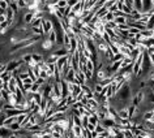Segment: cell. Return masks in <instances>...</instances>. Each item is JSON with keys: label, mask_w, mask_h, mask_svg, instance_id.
<instances>
[{"label": "cell", "mask_w": 154, "mask_h": 138, "mask_svg": "<svg viewBox=\"0 0 154 138\" xmlns=\"http://www.w3.org/2000/svg\"><path fill=\"white\" fill-rule=\"evenodd\" d=\"M18 77H20L21 80H25V78H28V77H29V73H28V72H25V73L18 74Z\"/></svg>", "instance_id": "obj_42"}, {"label": "cell", "mask_w": 154, "mask_h": 138, "mask_svg": "<svg viewBox=\"0 0 154 138\" xmlns=\"http://www.w3.org/2000/svg\"><path fill=\"white\" fill-rule=\"evenodd\" d=\"M105 130H106V128H105V126H103V125L101 124V122L95 125V132H97L98 134H101L102 132H105Z\"/></svg>", "instance_id": "obj_31"}, {"label": "cell", "mask_w": 154, "mask_h": 138, "mask_svg": "<svg viewBox=\"0 0 154 138\" xmlns=\"http://www.w3.org/2000/svg\"><path fill=\"white\" fill-rule=\"evenodd\" d=\"M80 138H84V137H82V136H81V137H80Z\"/></svg>", "instance_id": "obj_52"}, {"label": "cell", "mask_w": 154, "mask_h": 138, "mask_svg": "<svg viewBox=\"0 0 154 138\" xmlns=\"http://www.w3.org/2000/svg\"><path fill=\"white\" fill-rule=\"evenodd\" d=\"M41 28H42V30H43V34H45V35H47V34L54 29L52 20H51V18H43Z\"/></svg>", "instance_id": "obj_1"}, {"label": "cell", "mask_w": 154, "mask_h": 138, "mask_svg": "<svg viewBox=\"0 0 154 138\" xmlns=\"http://www.w3.org/2000/svg\"><path fill=\"white\" fill-rule=\"evenodd\" d=\"M115 24L116 25H123V24H128V18L127 17H115Z\"/></svg>", "instance_id": "obj_21"}, {"label": "cell", "mask_w": 154, "mask_h": 138, "mask_svg": "<svg viewBox=\"0 0 154 138\" xmlns=\"http://www.w3.org/2000/svg\"><path fill=\"white\" fill-rule=\"evenodd\" d=\"M14 121H17V116H9V117H5L4 118L3 124H4V126H9L11 124H13Z\"/></svg>", "instance_id": "obj_17"}, {"label": "cell", "mask_w": 154, "mask_h": 138, "mask_svg": "<svg viewBox=\"0 0 154 138\" xmlns=\"http://www.w3.org/2000/svg\"><path fill=\"white\" fill-rule=\"evenodd\" d=\"M99 136H102V137H105V138H106V137H110V132H109V129H106L105 132H102L101 134H99Z\"/></svg>", "instance_id": "obj_43"}, {"label": "cell", "mask_w": 154, "mask_h": 138, "mask_svg": "<svg viewBox=\"0 0 154 138\" xmlns=\"http://www.w3.org/2000/svg\"><path fill=\"white\" fill-rule=\"evenodd\" d=\"M3 85H4V81H3V80H2V78H0V87H2Z\"/></svg>", "instance_id": "obj_47"}, {"label": "cell", "mask_w": 154, "mask_h": 138, "mask_svg": "<svg viewBox=\"0 0 154 138\" xmlns=\"http://www.w3.org/2000/svg\"><path fill=\"white\" fill-rule=\"evenodd\" d=\"M71 13H72V7H69V5H68L67 8L64 9V13H63V14H64V18H67V17H68Z\"/></svg>", "instance_id": "obj_38"}, {"label": "cell", "mask_w": 154, "mask_h": 138, "mask_svg": "<svg viewBox=\"0 0 154 138\" xmlns=\"http://www.w3.org/2000/svg\"><path fill=\"white\" fill-rule=\"evenodd\" d=\"M77 3H79V0H68V5L69 7H75Z\"/></svg>", "instance_id": "obj_41"}, {"label": "cell", "mask_w": 154, "mask_h": 138, "mask_svg": "<svg viewBox=\"0 0 154 138\" xmlns=\"http://www.w3.org/2000/svg\"><path fill=\"white\" fill-rule=\"evenodd\" d=\"M28 73H29V77H30V78H32V80H33V81H34V82H35V81H37V76H35V74H34V70H33V68H29Z\"/></svg>", "instance_id": "obj_36"}, {"label": "cell", "mask_w": 154, "mask_h": 138, "mask_svg": "<svg viewBox=\"0 0 154 138\" xmlns=\"http://www.w3.org/2000/svg\"><path fill=\"white\" fill-rule=\"evenodd\" d=\"M22 60H24V63H26V64H30L33 61V57H32V53H24L22 55V57H21Z\"/></svg>", "instance_id": "obj_23"}, {"label": "cell", "mask_w": 154, "mask_h": 138, "mask_svg": "<svg viewBox=\"0 0 154 138\" xmlns=\"http://www.w3.org/2000/svg\"><path fill=\"white\" fill-rule=\"evenodd\" d=\"M76 102H77V99H76V97H73L72 94H69L68 97H67V104H68L69 107H71V106H73V104H75Z\"/></svg>", "instance_id": "obj_25"}, {"label": "cell", "mask_w": 154, "mask_h": 138, "mask_svg": "<svg viewBox=\"0 0 154 138\" xmlns=\"http://www.w3.org/2000/svg\"><path fill=\"white\" fill-rule=\"evenodd\" d=\"M35 82L38 83V85H41V86H42V85H45V83H46V80H43V78H41V77H38Z\"/></svg>", "instance_id": "obj_40"}, {"label": "cell", "mask_w": 154, "mask_h": 138, "mask_svg": "<svg viewBox=\"0 0 154 138\" xmlns=\"http://www.w3.org/2000/svg\"><path fill=\"white\" fill-rule=\"evenodd\" d=\"M102 39H103V40H105V42H106V43H107V44H110V43H111V42H112V40H111V38H110V35H109V34H107L106 32H105V33H103V34H102Z\"/></svg>", "instance_id": "obj_34"}, {"label": "cell", "mask_w": 154, "mask_h": 138, "mask_svg": "<svg viewBox=\"0 0 154 138\" xmlns=\"http://www.w3.org/2000/svg\"><path fill=\"white\" fill-rule=\"evenodd\" d=\"M39 89H41V85H38L37 82H34L33 86H32V89H30V91L35 94V93H38V91H39Z\"/></svg>", "instance_id": "obj_33"}, {"label": "cell", "mask_w": 154, "mask_h": 138, "mask_svg": "<svg viewBox=\"0 0 154 138\" xmlns=\"http://www.w3.org/2000/svg\"><path fill=\"white\" fill-rule=\"evenodd\" d=\"M124 4H125V5H128L129 8H133V7H134V0H125Z\"/></svg>", "instance_id": "obj_39"}, {"label": "cell", "mask_w": 154, "mask_h": 138, "mask_svg": "<svg viewBox=\"0 0 154 138\" xmlns=\"http://www.w3.org/2000/svg\"><path fill=\"white\" fill-rule=\"evenodd\" d=\"M95 138H105V137H102V136H98V137H95Z\"/></svg>", "instance_id": "obj_49"}, {"label": "cell", "mask_w": 154, "mask_h": 138, "mask_svg": "<svg viewBox=\"0 0 154 138\" xmlns=\"http://www.w3.org/2000/svg\"><path fill=\"white\" fill-rule=\"evenodd\" d=\"M8 128H9L11 130H12L13 133H16V132H18V130H20V129H22V126H21V124H18L17 121H14L13 124H11V125L8 126Z\"/></svg>", "instance_id": "obj_19"}, {"label": "cell", "mask_w": 154, "mask_h": 138, "mask_svg": "<svg viewBox=\"0 0 154 138\" xmlns=\"http://www.w3.org/2000/svg\"><path fill=\"white\" fill-rule=\"evenodd\" d=\"M97 116H98V118H99V121H102V120H105V118L107 117V113L103 112V111H101V110H98V111H97Z\"/></svg>", "instance_id": "obj_29"}, {"label": "cell", "mask_w": 154, "mask_h": 138, "mask_svg": "<svg viewBox=\"0 0 154 138\" xmlns=\"http://www.w3.org/2000/svg\"><path fill=\"white\" fill-rule=\"evenodd\" d=\"M114 138H125V137H124V133H119V134H116V136H115Z\"/></svg>", "instance_id": "obj_46"}, {"label": "cell", "mask_w": 154, "mask_h": 138, "mask_svg": "<svg viewBox=\"0 0 154 138\" xmlns=\"http://www.w3.org/2000/svg\"><path fill=\"white\" fill-rule=\"evenodd\" d=\"M8 89H9V93H14V94H16V91H17V89H18L16 77H12V78L9 80V82H8Z\"/></svg>", "instance_id": "obj_4"}, {"label": "cell", "mask_w": 154, "mask_h": 138, "mask_svg": "<svg viewBox=\"0 0 154 138\" xmlns=\"http://www.w3.org/2000/svg\"><path fill=\"white\" fill-rule=\"evenodd\" d=\"M0 2H2V0H0Z\"/></svg>", "instance_id": "obj_53"}, {"label": "cell", "mask_w": 154, "mask_h": 138, "mask_svg": "<svg viewBox=\"0 0 154 138\" xmlns=\"http://www.w3.org/2000/svg\"><path fill=\"white\" fill-rule=\"evenodd\" d=\"M71 132L73 133V136H75L76 138H80L82 136V126H79V125H73Z\"/></svg>", "instance_id": "obj_5"}, {"label": "cell", "mask_w": 154, "mask_h": 138, "mask_svg": "<svg viewBox=\"0 0 154 138\" xmlns=\"http://www.w3.org/2000/svg\"><path fill=\"white\" fill-rule=\"evenodd\" d=\"M119 117L120 118H129V112H128V107H123V108L118 110Z\"/></svg>", "instance_id": "obj_11"}, {"label": "cell", "mask_w": 154, "mask_h": 138, "mask_svg": "<svg viewBox=\"0 0 154 138\" xmlns=\"http://www.w3.org/2000/svg\"><path fill=\"white\" fill-rule=\"evenodd\" d=\"M153 8V0H142V9L144 12H149Z\"/></svg>", "instance_id": "obj_12"}, {"label": "cell", "mask_w": 154, "mask_h": 138, "mask_svg": "<svg viewBox=\"0 0 154 138\" xmlns=\"http://www.w3.org/2000/svg\"><path fill=\"white\" fill-rule=\"evenodd\" d=\"M4 124H3V120H0V126H3Z\"/></svg>", "instance_id": "obj_48"}, {"label": "cell", "mask_w": 154, "mask_h": 138, "mask_svg": "<svg viewBox=\"0 0 154 138\" xmlns=\"http://www.w3.org/2000/svg\"><path fill=\"white\" fill-rule=\"evenodd\" d=\"M75 78H76V72L71 68V69H69V72H68V74L64 77V80L67 82H73V81H75Z\"/></svg>", "instance_id": "obj_14"}, {"label": "cell", "mask_w": 154, "mask_h": 138, "mask_svg": "<svg viewBox=\"0 0 154 138\" xmlns=\"http://www.w3.org/2000/svg\"><path fill=\"white\" fill-rule=\"evenodd\" d=\"M54 46H55V44H54L50 39H47V38H46V39L43 40V43H42V48H43L45 51H51V50L54 48Z\"/></svg>", "instance_id": "obj_8"}, {"label": "cell", "mask_w": 154, "mask_h": 138, "mask_svg": "<svg viewBox=\"0 0 154 138\" xmlns=\"http://www.w3.org/2000/svg\"><path fill=\"white\" fill-rule=\"evenodd\" d=\"M0 8H2L3 12H4L7 8H9V3L5 2V0H2V2H0Z\"/></svg>", "instance_id": "obj_35"}, {"label": "cell", "mask_w": 154, "mask_h": 138, "mask_svg": "<svg viewBox=\"0 0 154 138\" xmlns=\"http://www.w3.org/2000/svg\"><path fill=\"white\" fill-rule=\"evenodd\" d=\"M102 20L105 21V22H111V21H114V20H115V14H114L112 12H110V10H109V12L106 13V16L103 17Z\"/></svg>", "instance_id": "obj_20"}, {"label": "cell", "mask_w": 154, "mask_h": 138, "mask_svg": "<svg viewBox=\"0 0 154 138\" xmlns=\"http://www.w3.org/2000/svg\"><path fill=\"white\" fill-rule=\"evenodd\" d=\"M26 116H28V113H26V112H22V113L18 115V116H17V122H18V124H22V122L25 121Z\"/></svg>", "instance_id": "obj_28"}, {"label": "cell", "mask_w": 154, "mask_h": 138, "mask_svg": "<svg viewBox=\"0 0 154 138\" xmlns=\"http://www.w3.org/2000/svg\"><path fill=\"white\" fill-rule=\"evenodd\" d=\"M146 28H148V30H154V14L150 16L148 24H146Z\"/></svg>", "instance_id": "obj_26"}, {"label": "cell", "mask_w": 154, "mask_h": 138, "mask_svg": "<svg viewBox=\"0 0 154 138\" xmlns=\"http://www.w3.org/2000/svg\"><path fill=\"white\" fill-rule=\"evenodd\" d=\"M42 99H43V95H42V94L39 93V91L34 94V103H35V104H41Z\"/></svg>", "instance_id": "obj_24"}, {"label": "cell", "mask_w": 154, "mask_h": 138, "mask_svg": "<svg viewBox=\"0 0 154 138\" xmlns=\"http://www.w3.org/2000/svg\"><path fill=\"white\" fill-rule=\"evenodd\" d=\"M86 129L89 130V132H94V130H95V125H93V124H90V122H89V125H88Z\"/></svg>", "instance_id": "obj_44"}, {"label": "cell", "mask_w": 154, "mask_h": 138, "mask_svg": "<svg viewBox=\"0 0 154 138\" xmlns=\"http://www.w3.org/2000/svg\"><path fill=\"white\" fill-rule=\"evenodd\" d=\"M154 118V112L153 110H149V111H145L142 113V121H152Z\"/></svg>", "instance_id": "obj_7"}, {"label": "cell", "mask_w": 154, "mask_h": 138, "mask_svg": "<svg viewBox=\"0 0 154 138\" xmlns=\"http://www.w3.org/2000/svg\"><path fill=\"white\" fill-rule=\"evenodd\" d=\"M4 16H5V20L12 24V22L14 21V18H16V13H14L13 9L9 7V8H7V9L4 10Z\"/></svg>", "instance_id": "obj_2"}, {"label": "cell", "mask_w": 154, "mask_h": 138, "mask_svg": "<svg viewBox=\"0 0 154 138\" xmlns=\"http://www.w3.org/2000/svg\"><path fill=\"white\" fill-rule=\"evenodd\" d=\"M56 5L57 8H65V7H68V0H59Z\"/></svg>", "instance_id": "obj_32"}, {"label": "cell", "mask_w": 154, "mask_h": 138, "mask_svg": "<svg viewBox=\"0 0 154 138\" xmlns=\"http://www.w3.org/2000/svg\"><path fill=\"white\" fill-rule=\"evenodd\" d=\"M39 77L47 81V78L50 77V76H48V73H47V70H46V69H41V72H39Z\"/></svg>", "instance_id": "obj_30"}, {"label": "cell", "mask_w": 154, "mask_h": 138, "mask_svg": "<svg viewBox=\"0 0 154 138\" xmlns=\"http://www.w3.org/2000/svg\"><path fill=\"white\" fill-rule=\"evenodd\" d=\"M13 76H12V72H8V70H4L3 73H0V78L4 81V83H8L9 82V80L12 78Z\"/></svg>", "instance_id": "obj_9"}, {"label": "cell", "mask_w": 154, "mask_h": 138, "mask_svg": "<svg viewBox=\"0 0 154 138\" xmlns=\"http://www.w3.org/2000/svg\"><path fill=\"white\" fill-rule=\"evenodd\" d=\"M86 70L91 72V73H94V72H95V64H94V61L91 59H89L86 61Z\"/></svg>", "instance_id": "obj_18"}, {"label": "cell", "mask_w": 154, "mask_h": 138, "mask_svg": "<svg viewBox=\"0 0 154 138\" xmlns=\"http://www.w3.org/2000/svg\"><path fill=\"white\" fill-rule=\"evenodd\" d=\"M16 4L20 9H28V3H26V0H17Z\"/></svg>", "instance_id": "obj_22"}, {"label": "cell", "mask_w": 154, "mask_h": 138, "mask_svg": "<svg viewBox=\"0 0 154 138\" xmlns=\"http://www.w3.org/2000/svg\"><path fill=\"white\" fill-rule=\"evenodd\" d=\"M73 124L82 126V121H81V116H77V115H73Z\"/></svg>", "instance_id": "obj_27"}, {"label": "cell", "mask_w": 154, "mask_h": 138, "mask_svg": "<svg viewBox=\"0 0 154 138\" xmlns=\"http://www.w3.org/2000/svg\"><path fill=\"white\" fill-rule=\"evenodd\" d=\"M0 13H4V12H3V9H2V8H0Z\"/></svg>", "instance_id": "obj_50"}, {"label": "cell", "mask_w": 154, "mask_h": 138, "mask_svg": "<svg viewBox=\"0 0 154 138\" xmlns=\"http://www.w3.org/2000/svg\"><path fill=\"white\" fill-rule=\"evenodd\" d=\"M128 33L129 34H133V35H137V34H140L141 32L138 29H136V28H132V26H131L129 28V30H128Z\"/></svg>", "instance_id": "obj_37"}, {"label": "cell", "mask_w": 154, "mask_h": 138, "mask_svg": "<svg viewBox=\"0 0 154 138\" xmlns=\"http://www.w3.org/2000/svg\"><path fill=\"white\" fill-rule=\"evenodd\" d=\"M32 57H33V61H35L37 64H39V63H42V61H45V56L42 55V53H39V52H33L32 53Z\"/></svg>", "instance_id": "obj_13"}, {"label": "cell", "mask_w": 154, "mask_h": 138, "mask_svg": "<svg viewBox=\"0 0 154 138\" xmlns=\"http://www.w3.org/2000/svg\"><path fill=\"white\" fill-rule=\"evenodd\" d=\"M106 138H112V137H106Z\"/></svg>", "instance_id": "obj_51"}, {"label": "cell", "mask_w": 154, "mask_h": 138, "mask_svg": "<svg viewBox=\"0 0 154 138\" xmlns=\"http://www.w3.org/2000/svg\"><path fill=\"white\" fill-rule=\"evenodd\" d=\"M101 124L105 126L106 129H110V128H114V126H116V121L114 120V118H110V117H106L105 120H102V121H99Z\"/></svg>", "instance_id": "obj_3"}, {"label": "cell", "mask_w": 154, "mask_h": 138, "mask_svg": "<svg viewBox=\"0 0 154 138\" xmlns=\"http://www.w3.org/2000/svg\"><path fill=\"white\" fill-rule=\"evenodd\" d=\"M68 55H69V53H68ZM68 55H67V56H63V57H59V59H57V61H56V67L59 68V69H61V68L64 67V65H67Z\"/></svg>", "instance_id": "obj_16"}, {"label": "cell", "mask_w": 154, "mask_h": 138, "mask_svg": "<svg viewBox=\"0 0 154 138\" xmlns=\"http://www.w3.org/2000/svg\"><path fill=\"white\" fill-rule=\"evenodd\" d=\"M107 12H109V9H107L106 7H101V8H99L97 12H95L94 16H95V17H98V18H103V17L106 16V13H107Z\"/></svg>", "instance_id": "obj_15"}, {"label": "cell", "mask_w": 154, "mask_h": 138, "mask_svg": "<svg viewBox=\"0 0 154 138\" xmlns=\"http://www.w3.org/2000/svg\"><path fill=\"white\" fill-rule=\"evenodd\" d=\"M47 39L51 40L54 44H57V40H59V39H57V33H56V30H55V29H52L51 32L47 34Z\"/></svg>", "instance_id": "obj_6"}, {"label": "cell", "mask_w": 154, "mask_h": 138, "mask_svg": "<svg viewBox=\"0 0 154 138\" xmlns=\"http://www.w3.org/2000/svg\"><path fill=\"white\" fill-rule=\"evenodd\" d=\"M90 136H91V138H95V137H98L99 134H98V133L94 130V132H90Z\"/></svg>", "instance_id": "obj_45"}, {"label": "cell", "mask_w": 154, "mask_h": 138, "mask_svg": "<svg viewBox=\"0 0 154 138\" xmlns=\"http://www.w3.org/2000/svg\"><path fill=\"white\" fill-rule=\"evenodd\" d=\"M33 20H34V13L33 12H26L24 14V24L25 25H30Z\"/></svg>", "instance_id": "obj_10"}]
</instances>
